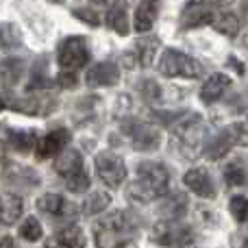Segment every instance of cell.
<instances>
[{
    "mask_svg": "<svg viewBox=\"0 0 248 248\" xmlns=\"http://www.w3.org/2000/svg\"><path fill=\"white\" fill-rule=\"evenodd\" d=\"M224 181H227V185H231V187H237V185H244L246 174H244V170H242L240 166L229 163V166L224 168Z\"/></svg>",
    "mask_w": 248,
    "mask_h": 248,
    "instance_id": "obj_30",
    "label": "cell"
},
{
    "mask_svg": "<svg viewBox=\"0 0 248 248\" xmlns=\"http://www.w3.org/2000/svg\"><path fill=\"white\" fill-rule=\"evenodd\" d=\"M109 202H111V196H109L107 192H92L90 196L85 198V202H83V214L96 216L107 209Z\"/></svg>",
    "mask_w": 248,
    "mask_h": 248,
    "instance_id": "obj_25",
    "label": "cell"
},
{
    "mask_svg": "<svg viewBox=\"0 0 248 248\" xmlns=\"http://www.w3.org/2000/svg\"><path fill=\"white\" fill-rule=\"evenodd\" d=\"M55 2H61V0H55Z\"/></svg>",
    "mask_w": 248,
    "mask_h": 248,
    "instance_id": "obj_41",
    "label": "cell"
},
{
    "mask_svg": "<svg viewBox=\"0 0 248 248\" xmlns=\"http://www.w3.org/2000/svg\"><path fill=\"white\" fill-rule=\"evenodd\" d=\"M94 166H96V174L98 179L103 181L107 187H118V185L124 183L126 179V166H124V159L116 153H98L94 159Z\"/></svg>",
    "mask_w": 248,
    "mask_h": 248,
    "instance_id": "obj_6",
    "label": "cell"
},
{
    "mask_svg": "<svg viewBox=\"0 0 248 248\" xmlns=\"http://www.w3.org/2000/svg\"><path fill=\"white\" fill-rule=\"evenodd\" d=\"M207 2H209L211 7L216 9V7H227V4L231 2V0H207Z\"/></svg>",
    "mask_w": 248,
    "mask_h": 248,
    "instance_id": "obj_37",
    "label": "cell"
},
{
    "mask_svg": "<svg viewBox=\"0 0 248 248\" xmlns=\"http://www.w3.org/2000/svg\"><path fill=\"white\" fill-rule=\"evenodd\" d=\"M0 44H2V48H17L22 44L20 31H17L13 24L2 26V29H0Z\"/></svg>",
    "mask_w": 248,
    "mask_h": 248,
    "instance_id": "obj_27",
    "label": "cell"
},
{
    "mask_svg": "<svg viewBox=\"0 0 248 248\" xmlns=\"http://www.w3.org/2000/svg\"><path fill=\"white\" fill-rule=\"evenodd\" d=\"M24 74V61L22 59H4L0 63V85L4 90H11Z\"/></svg>",
    "mask_w": 248,
    "mask_h": 248,
    "instance_id": "obj_18",
    "label": "cell"
},
{
    "mask_svg": "<svg viewBox=\"0 0 248 248\" xmlns=\"http://www.w3.org/2000/svg\"><path fill=\"white\" fill-rule=\"evenodd\" d=\"M9 144L17 153H29L37 146V135H35V131H11L9 133Z\"/></svg>",
    "mask_w": 248,
    "mask_h": 248,
    "instance_id": "obj_24",
    "label": "cell"
},
{
    "mask_svg": "<svg viewBox=\"0 0 248 248\" xmlns=\"http://www.w3.org/2000/svg\"><path fill=\"white\" fill-rule=\"evenodd\" d=\"M55 105L57 100L50 94H31L24 98H16V96H9L4 92L0 94V109H16V111H22L26 116H48L55 109Z\"/></svg>",
    "mask_w": 248,
    "mask_h": 248,
    "instance_id": "obj_4",
    "label": "cell"
},
{
    "mask_svg": "<svg viewBox=\"0 0 248 248\" xmlns=\"http://www.w3.org/2000/svg\"><path fill=\"white\" fill-rule=\"evenodd\" d=\"M229 209H231L233 218L237 222H246L248 220V198L246 196H233L229 202Z\"/></svg>",
    "mask_w": 248,
    "mask_h": 248,
    "instance_id": "obj_29",
    "label": "cell"
},
{
    "mask_svg": "<svg viewBox=\"0 0 248 248\" xmlns=\"http://www.w3.org/2000/svg\"><path fill=\"white\" fill-rule=\"evenodd\" d=\"M170 187V172L159 161H141L137 166V179L131 183L126 196L135 202H150L166 196Z\"/></svg>",
    "mask_w": 248,
    "mask_h": 248,
    "instance_id": "obj_1",
    "label": "cell"
},
{
    "mask_svg": "<svg viewBox=\"0 0 248 248\" xmlns=\"http://www.w3.org/2000/svg\"><path fill=\"white\" fill-rule=\"evenodd\" d=\"M131 229H133V224H131V220L126 218L124 211L109 214L107 218L98 220V224L94 227L96 246L98 248H116L120 242H124L122 237L126 235Z\"/></svg>",
    "mask_w": 248,
    "mask_h": 248,
    "instance_id": "obj_3",
    "label": "cell"
},
{
    "mask_svg": "<svg viewBox=\"0 0 248 248\" xmlns=\"http://www.w3.org/2000/svg\"><path fill=\"white\" fill-rule=\"evenodd\" d=\"M0 248H20V246L16 244L13 237H2V240H0Z\"/></svg>",
    "mask_w": 248,
    "mask_h": 248,
    "instance_id": "obj_35",
    "label": "cell"
},
{
    "mask_svg": "<svg viewBox=\"0 0 248 248\" xmlns=\"http://www.w3.org/2000/svg\"><path fill=\"white\" fill-rule=\"evenodd\" d=\"M157 46H159L157 37H144L137 42L133 55H135V59L140 61L141 65H150L155 61V55H157Z\"/></svg>",
    "mask_w": 248,
    "mask_h": 248,
    "instance_id": "obj_23",
    "label": "cell"
},
{
    "mask_svg": "<svg viewBox=\"0 0 248 248\" xmlns=\"http://www.w3.org/2000/svg\"><path fill=\"white\" fill-rule=\"evenodd\" d=\"M157 13H159L157 0H141L135 9V22H133L137 33H148L153 29L155 20H157Z\"/></svg>",
    "mask_w": 248,
    "mask_h": 248,
    "instance_id": "obj_17",
    "label": "cell"
},
{
    "mask_svg": "<svg viewBox=\"0 0 248 248\" xmlns=\"http://www.w3.org/2000/svg\"><path fill=\"white\" fill-rule=\"evenodd\" d=\"M124 131H126V135L131 137V144L135 146V148H140V150L157 148V144H159V133L150 131L146 124L133 122V124H128Z\"/></svg>",
    "mask_w": 248,
    "mask_h": 248,
    "instance_id": "obj_14",
    "label": "cell"
},
{
    "mask_svg": "<svg viewBox=\"0 0 248 248\" xmlns=\"http://www.w3.org/2000/svg\"><path fill=\"white\" fill-rule=\"evenodd\" d=\"M116 248H137L135 246V242H131V240H124V242H120Z\"/></svg>",
    "mask_w": 248,
    "mask_h": 248,
    "instance_id": "obj_39",
    "label": "cell"
},
{
    "mask_svg": "<svg viewBox=\"0 0 248 248\" xmlns=\"http://www.w3.org/2000/svg\"><path fill=\"white\" fill-rule=\"evenodd\" d=\"M22 211H24V202L17 194L4 192L0 194V227H11L20 220Z\"/></svg>",
    "mask_w": 248,
    "mask_h": 248,
    "instance_id": "obj_12",
    "label": "cell"
},
{
    "mask_svg": "<svg viewBox=\"0 0 248 248\" xmlns=\"http://www.w3.org/2000/svg\"><path fill=\"white\" fill-rule=\"evenodd\" d=\"M4 155H7V146H4V141H0V168L4 163Z\"/></svg>",
    "mask_w": 248,
    "mask_h": 248,
    "instance_id": "obj_38",
    "label": "cell"
},
{
    "mask_svg": "<svg viewBox=\"0 0 248 248\" xmlns=\"http://www.w3.org/2000/svg\"><path fill=\"white\" fill-rule=\"evenodd\" d=\"M44 248H85V235L78 227L70 224V227L57 231L52 237H48Z\"/></svg>",
    "mask_w": 248,
    "mask_h": 248,
    "instance_id": "obj_13",
    "label": "cell"
},
{
    "mask_svg": "<svg viewBox=\"0 0 248 248\" xmlns=\"http://www.w3.org/2000/svg\"><path fill=\"white\" fill-rule=\"evenodd\" d=\"M107 26L111 31H116L118 35H128V16H126V7L122 2L113 4L107 11V17H105Z\"/></svg>",
    "mask_w": 248,
    "mask_h": 248,
    "instance_id": "obj_20",
    "label": "cell"
},
{
    "mask_svg": "<svg viewBox=\"0 0 248 248\" xmlns=\"http://www.w3.org/2000/svg\"><path fill=\"white\" fill-rule=\"evenodd\" d=\"M224 131L229 133V137H231V141H233V146H248V128L244 126V124H240V122H235V124H231V126H227Z\"/></svg>",
    "mask_w": 248,
    "mask_h": 248,
    "instance_id": "obj_31",
    "label": "cell"
},
{
    "mask_svg": "<svg viewBox=\"0 0 248 248\" xmlns=\"http://www.w3.org/2000/svg\"><path fill=\"white\" fill-rule=\"evenodd\" d=\"M65 187H68L70 192H74V194L85 192V189L90 187V176H87V172L81 170V172H77V174L68 176V179H65Z\"/></svg>",
    "mask_w": 248,
    "mask_h": 248,
    "instance_id": "obj_28",
    "label": "cell"
},
{
    "mask_svg": "<svg viewBox=\"0 0 248 248\" xmlns=\"http://www.w3.org/2000/svg\"><path fill=\"white\" fill-rule=\"evenodd\" d=\"M140 92L146 100H159L161 98V90H159V85L155 81H144L140 85Z\"/></svg>",
    "mask_w": 248,
    "mask_h": 248,
    "instance_id": "obj_33",
    "label": "cell"
},
{
    "mask_svg": "<svg viewBox=\"0 0 248 248\" xmlns=\"http://www.w3.org/2000/svg\"><path fill=\"white\" fill-rule=\"evenodd\" d=\"M68 144H70V133L65 131V128H55V131L46 133L42 140H37L35 155H37V159L57 157V155H59Z\"/></svg>",
    "mask_w": 248,
    "mask_h": 248,
    "instance_id": "obj_9",
    "label": "cell"
},
{
    "mask_svg": "<svg viewBox=\"0 0 248 248\" xmlns=\"http://www.w3.org/2000/svg\"><path fill=\"white\" fill-rule=\"evenodd\" d=\"M83 170V155L78 153V150H61L59 155H57V161H55V172L59 176H63V179H68V176L77 174V172Z\"/></svg>",
    "mask_w": 248,
    "mask_h": 248,
    "instance_id": "obj_16",
    "label": "cell"
},
{
    "mask_svg": "<svg viewBox=\"0 0 248 248\" xmlns=\"http://www.w3.org/2000/svg\"><path fill=\"white\" fill-rule=\"evenodd\" d=\"M59 65L61 72H77L78 68L90 61V48H87L85 37H68L59 46Z\"/></svg>",
    "mask_w": 248,
    "mask_h": 248,
    "instance_id": "obj_5",
    "label": "cell"
},
{
    "mask_svg": "<svg viewBox=\"0 0 248 248\" xmlns=\"http://www.w3.org/2000/svg\"><path fill=\"white\" fill-rule=\"evenodd\" d=\"M229 63H231V68H235L237 72H244V65H242V61L240 59H235V57H231V59H229Z\"/></svg>",
    "mask_w": 248,
    "mask_h": 248,
    "instance_id": "obj_36",
    "label": "cell"
},
{
    "mask_svg": "<svg viewBox=\"0 0 248 248\" xmlns=\"http://www.w3.org/2000/svg\"><path fill=\"white\" fill-rule=\"evenodd\" d=\"M231 146H233V141H231V137H229V133L227 131H222L220 135H216L214 140L209 141V144L202 148V153H205V157L207 159H220V157H224V155L231 150Z\"/></svg>",
    "mask_w": 248,
    "mask_h": 248,
    "instance_id": "obj_21",
    "label": "cell"
},
{
    "mask_svg": "<svg viewBox=\"0 0 248 248\" xmlns=\"http://www.w3.org/2000/svg\"><path fill=\"white\" fill-rule=\"evenodd\" d=\"M118 78H120L118 65L113 61H100V63H96L87 72L85 81L90 87H109V85H116Z\"/></svg>",
    "mask_w": 248,
    "mask_h": 248,
    "instance_id": "obj_11",
    "label": "cell"
},
{
    "mask_svg": "<svg viewBox=\"0 0 248 248\" xmlns=\"http://www.w3.org/2000/svg\"><path fill=\"white\" fill-rule=\"evenodd\" d=\"M231 87V78L227 74H211L201 87V100L202 103H216L220 100Z\"/></svg>",
    "mask_w": 248,
    "mask_h": 248,
    "instance_id": "obj_15",
    "label": "cell"
},
{
    "mask_svg": "<svg viewBox=\"0 0 248 248\" xmlns=\"http://www.w3.org/2000/svg\"><path fill=\"white\" fill-rule=\"evenodd\" d=\"M37 209L48 216H65L70 214V202L59 194H44L37 198Z\"/></svg>",
    "mask_w": 248,
    "mask_h": 248,
    "instance_id": "obj_19",
    "label": "cell"
},
{
    "mask_svg": "<svg viewBox=\"0 0 248 248\" xmlns=\"http://www.w3.org/2000/svg\"><path fill=\"white\" fill-rule=\"evenodd\" d=\"M153 237L157 244L168 248H185L194 242V233L185 224H179L174 220H163L155 227Z\"/></svg>",
    "mask_w": 248,
    "mask_h": 248,
    "instance_id": "obj_7",
    "label": "cell"
},
{
    "mask_svg": "<svg viewBox=\"0 0 248 248\" xmlns=\"http://www.w3.org/2000/svg\"><path fill=\"white\" fill-rule=\"evenodd\" d=\"M211 26H214L218 33L233 37V35L240 33V17H237L235 13H231V11L216 13V20H214V24H211Z\"/></svg>",
    "mask_w": 248,
    "mask_h": 248,
    "instance_id": "obj_22",
    "label": "cell"
},
{
    "mask_svg": "<svg viewBox=\"0 0 248 248\" xmlns=\"http://www.w3.org/2000/svg\"><path fill=\"white\" fill-rule=\"evenodd\" d=\"M57 81H59L61 87H74V85H77V74H72V72H61L59 77H57Z\"/></svg>",
    "mask_w": 248,
    "mask_h": 248,
    "instance_id": "obj_34",
    "label": "cell"
},
{
    "mask_svg": "<svg viewBox=\"0 0 248 248\" xmlns=\"http://www.w3.org/2000/svg\"><path fill=\"white\" fill-rule=\"evenodd\" d=\"M216 13L218 11H216L207 0H192V2L183 9L181 24H183L185 29H198V26H202V24H214Z\"/></svg>",
    "mask_w": 248,
    "mask_h": 248,
    "instance_id": "obj_8",
    "label": "cell"
},
{
    "mask_svg": "<svg viewBox=\"0 0 248 248\" xmlns=\"http://www.w3.org/2000/svg\"><path fill=\"white\" fill-rule=\"evenodd\" d=\"M94 4H113V0H92Z\"/></svg>",
    "mask_w": 248,
    "mask_h": 248,
    "instance_id": "obj_40",
    "label": "cell"
},
{
    "mask_svg": "<svg viewBox=\"0 0 248 248\" xmlns=\"http://www.w3.org/2000/svg\"><path fill=\"white\" fill-rule=\"evenodd\" d=\"M159 72L168 78H201L205 68L194 57L185 55L181 50H174V48H168V50H163L161 59H159Z\"/></svg>",
    "mask_w": 248,
    "mask_h": 248,
    "instance_id": "obj_2",
    "label": "cell"
},
{
    "mask_svg": "<svg viewBox=\"0 0 248 248\" xmlns=\"http://www.w3.org/2000/svg\"><path fill=\"white\" fill-rule=\"evenodd\" d=\"M20 237L26 242H37L42 237V224L37 222V218H26L20 227Z\"/></svg>",
    "mask_w": 248,
    "mask_h": 248,
    "instance_id": "obj_26",
    "label": "cell"
},
{
    "mask_svg": "<svg viewBox=\"0 0 248 248\" xmlns=\"http://www.w3.org/2000/svg\"><path fill=\"white\" fill-rule=\"evenodd\" d=\"M183 183L187 189H192L196 196L201 198H214L216 196V185L211 174L205 170V168H192V170L185 172Z\"/></svg>",
    "mask_w": 248,
    "mask_h": 248,
    "instance_id": "obj_10",
    "label": "cell"
},
{
    "mask_svg": "<svg viewBox=\"0 0 248 248\" xmlns=\"http://www.w3.org/2000/svg\"><path fill=\"white\" fill-rule=\"evenodd\" d=\"M72 16L77 17V20L85 22V24H92V26H98L100 24L98 11H94V9H74Z\"/></svg>",
    "mask_w": 248,
    "mask_h": 248,
    "instance_id": "obj_32",
    "label": "cell"
}]
</instances>
